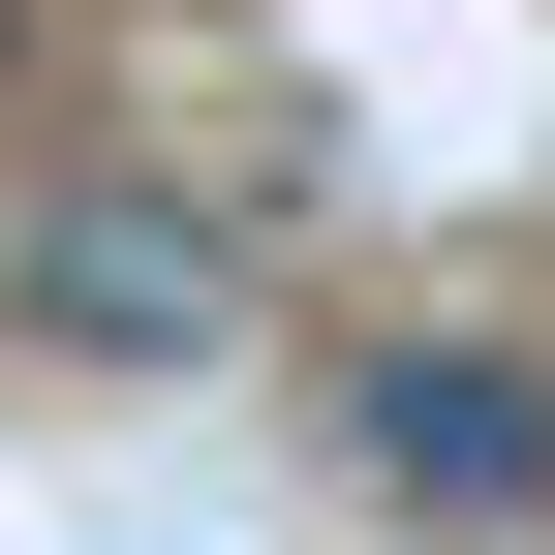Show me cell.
Segmentation results:
<instances>
[{
	"label": "cell",
	"mask_w": 555,
	"mask_h": 555,
	"mask_svg": "<svg viewBox=\"0 0 555 555\" xmlns=\"http://www.w3.org/2000/svg\"><path fill=\"white\" fill-rule=\"evenodd\" d=\"M0 339H31V371H217L247 339V247L185 217V185H62V217L0 247Z\"/></svg>",
	"instance_id": "obj_1"
},
{
	"label": "cell",
	"mask_w": 555,
	"mask_h": 555,
	"mask_svg": "<svg viewBox=\"0 0 555 555\" xmlns=\"http://www.w3.org/2000/svg\"><path fill=\"white\" fill-rule=\"evenodd\" d=\"M371 494L401 525H555V371L525 339H401L371 371Z\"/></svg>",
	"instance_id": "obj_2"
},
{
	"label": "cell",
	"mask_w": 555,
	"mask_h": 555,
	"mask_svg": "<svg viewBox=\"0 0 555 555\" xmlns=\"http://www.w3.org/2000/svg\"><path fill=\"white\" fill-rule=\"evenodd\" d=\"M0 31H31V0H0Z\"/></svg>",
	"instance_id": "obj_3"
}]
</instances>
